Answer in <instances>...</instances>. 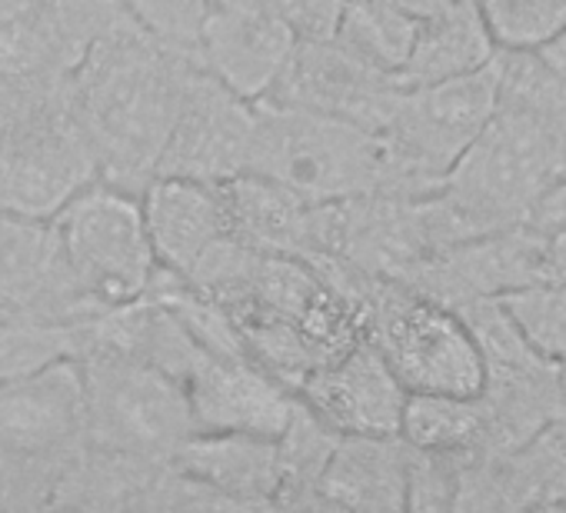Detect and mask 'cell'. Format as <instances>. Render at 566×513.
<instances>
[{
    "label": "cell",
    "instance_id": "1",
    "mask_svg": "<svg viewBox=\"0 0 566 513\" xmlns=\"http://www.w3.org/2000/svg\"><path fill=\"white\" fill-rule=\"evenodd\" d=\"M193 64V57L157 41L137 18L84 57L74 94L104 184L144 197L157 180Z\"/></svg>",
    "mask_w": 566,
    "mask_h": 513
},
{
    "label": "cell",
    "instance_id": "2",
    "mask_svg": "<svg viewBox=\"0 0 566 513\" xmlns=\"http://www.w3.org/2000/svg\"><path fill=\"white\" fill-rule=\"evenodd\" d=\"M97 180L74 74L0 84V210L51 220Z\"/></svg>",
    "mask_w": 566,
    "mask_h": 513
},
{
    "label": "cell",
    "instance_id": "3",
    "mask_svg": "<svg viewBox=\"0 0 566 513\" xmlns=\"http://www.w3.org/2000/svg\"><path fill=\"white\" fill-rule=\"evenodd\" d=\"M87 450L77 357L0 380V510H54L64 477Z\"/></svg>",
    "mask_w": 566,
    "mask_h": 513
},
{
    "label": "cell",
    "instance_id": "4",
    "mask_svg": "<svg viewBox=\"0 0 566 513\" xmlns=\"http://www.w3.org/2000/svg\"><path fill=\"white\" fill-rule=\"evenodd\" d=\"M250 174L321 203L370 193L413 197L384 134L280 104H256Z\"/></svg>",
    "mask_w": 566,
    "mask_h": 513
},
{
    "label": "cell",
    "instance_id": "5",
    "mask_svg": "<svg viewBox=\"0 0 566 513\" xmlns=\"http://www.w3.org/2000/svg\"><path fill=\"white\" fill-rule=\"evenodd\" d=\"M566 174V140L536 114L500 107L447 174L440 193L480 233L530 223Z\"/></svg>",
    "mask_w": 566,
    "mask_h": 513
},
{
    "label": "cell",
    "instance_id": "6",
    "mask_svg": "<svg viewBox=\"0 0 566 513\" xmlns=\"http://www.w3.org/2000/svg\"><path fill=\"white\" fill-rule=\"evenodd\" d=\"M77 360L84 370L91 443L140 460H177L197 433L184 380L157 364L101 347L77 354Z\"/></svg>",
    "mask_w": 566,
    "mask_h": 513
},
{
    "label": "cell",
    "instance_id": "7",
    "mask_svg": "<svg viewBox=\"0 0 566 513\" xmlns=\"http://www.w3.org/2000/svg\"><path fill=\"white\" fill-rule=\"evenodd\" d=\"M367 337L410 394L470 397L486 384L483 350L463 314L400 281H374Z\"/></svg>",
    "mask_w": 566,
    "mask_h": 513
},
{
    "label": "cell",
    "instance_id": "8",
    "mask_svg": "<svg viewBox=\"0 0 566 513\" xmlns=\"http://www.w3.org/2000/svg\"><path fill=\"white\" fill-rule=\"evenodd\" d=\"M51 220L74 274L97 304L114 307L150 291L160 261L150 240L144 197L97 180L67 200Z\"/></svg>",
    "mask_w": 566,
    "mask_h": 513
},
{
    "label": "cell",
    "instance_id": "9",
    "mask_svg": "<svg viewBox=\"0 0 566 513\" xmlns=\"http://www.w3.org/2000/svg\"><path fill=\"white\" fill-rule=\"evenodd\" d=\"M496 111L500 91L493 61L483 71L453 81L403 87L384 137L394 147L410 193L423 197L440 190L453 164L486 130Z\"/></svg>",
    "mask_w": 566,
    "mask_h": 513
},
{
    "label": "cell",
    "instance_id": "10",
    "mask_svg": "<svg viewBox=\"0 0 566 513\" xmlns=\"http://www.w3.org/2000/svg\"><path fill=\"white\" fill-rule=\"evenodd\" d=\"M97 304L74 274L54 220L0 210V317L44 327H84Z\"/></svg>",
    "mask_w": 566,
    "mask_h": 513
},
{
    "label": "cell",
    "instance_id": "11",
    "mask_svg": "<svg viewBox=\"0 0 566 513\" xmlns=\"http://www.w3.org/2000/svg\"><path fill=\"white\" fill-rule=\"evenodd\" d=\"M556 264L549 253V233L533 223L480 233L453 243L410 271L400 284L463 311L473 301L503 297L516 287L553 278Z\"/></svg>",
    "mask_w": 566,
    "mask_h": 513
},
{
    "label": "cell",
    "instance_id": "12",
    "mask_svg": "<svg viewBox=\"0 0 566 513\" xmlns=\"http://www.w3.org/2000/svg\"><path fill=\"white\" fill-rule=\"evenodd\" d=\"M256 104L233 94L200 64L190 67L180 111L164 147L157 177L223 184L250 170Z\"/></svg>",
    "mask_w": 566,
    "mask_h": 513
},
{
    "label": "cell",
    "instance_id": "13",
    "mask_svg": "<svg viewBox=\"0 0 566 513\" xmlns=\"http://www.w3.org/2000/svg\"><path fill=\"white\" fill-rule=\"evenodd\" d=\"M400 91L403 84L394 74H384L380 67L367 64L331 34L301 38L287 71L260 104L314 111L384 134Z\"/></svg>",
    "mask_w": 566,
    "mask_h": 513
},
{
    "label": "cell",
    "instance_id": "14",
    "mask_svg": "<svg viewBox=\"0 0 566 513\" xmlns=\"http://www.w3.org/2000/svg\"><path fill=\"white\" fill-rule=\"evenodd\" d=\"M184 387L197 430L203 433L280 437L301 407V397L287 384L270 377L250 357L213 354L200 344L184 370Z\"/></svg>",
    "mask_w": 566,
    "mask_h": 513
},
{
    "label": "cell",
    "instance_id": "15",
    "mask_svg": "<svg viewBox=\"0 0 566 513\" xmlns=\"http://www.w3.org/2000/svg\"><path fill=\"white\" fill-rule=\"evenodd\" d=\"M301 400L340 437H394L403 430L410 390L380 347L364 337L344 357L321 367L301 387Z\"/></svg>",
    "mask_w": 566,
    "mask_h": 513
},
{
    "label": "cell",
    "instance_id": "16",
    "mask_svg": "<svg viewBox=\"0 0 566 513\" xmlns=\"http://www.w3.org/2000/svg\"><path fill=\"white\" fill-rule=\"evenodd\" d=\"M301 34L266 14L210 8L200 34L197 64L250 104L270 97L287 71Z\"/></svg>",
    "mask_w": 566,
    "mask_h": 513
},
{
    "label": "cell",
    "instance_id": "17",
    "mask_svg": "<svg viewBox=\"0 0 566 513\" xmlns=\"http://www.w3.org/2000/svg\"><path fill=\"white\" fill-rule=\"evenodd\" d=\"M144 213L160 268L180 278L200 264V256L213 243L233 233L220 184L157 177L144 190Z\"/></svg>",
    "mask_w": 566,
    "mask_h": 513
},
{
    "label": "cell",
    "instance_id": "18",
    "mask_svg": "<svg viewBox=\"0 0 566 513\" xmlns=\"http://www.w3.org/2000/svg\"><path fill=\"white\" fill-rule=\"evenodd\" d=\"M230 230L253 250L291 253L311 261L317 250L321 200H311L260 174H240L220 184Z\"/></svg>",
    "mask_w": 566,
    "mask_h": 513
},
{
    "label": "cell",
    "instance_id": "19",
    "mask_svg": "<svg viewBox=\"0 0 566 513\" xmlns=\"http://www.w3.org/2000/svg\"><path fill=\"white\" fill-rule=\"evenodd\" d=\"M410 443L394 437H340L317 483V506L397 513L407 510Z\"/></svg>",
    "mask_w": 566,
    "mask_h": 513
},
{
    "label": "cell",
    "instance_id": "20",
    "mask_svg": "<svg viewBox=\"0 0 566 513\" xmlns=\"http://www.w3.org/2000/svg\"><path fill=\"white\" fill-rule=\"evenodd\" d=\"M207 483L230 506H276L280 443L260 433H203L197 430L174 460Z\"/></svg>",
    "mask_w": 566,
    "mask_h": 513
},
{
    "label": "cell",
    "instance_id": "21",
    "mask_svg": "<svg viewBox=\"0 0 566 513\" xmlns=\"http://www.w3.org/2000/svg\"><path fill=\"white\" fill-rule=\"evenodd\" d=\"M496 54V41L483 21L476 0H447L443 8L420 18L413 48L397 81L423 87L483 71Z\"/></svg>",
    "mask_w": 566,
    "mask_h": 513
},
{
    "label": "cell",
    "instance_id": "22",
    "mask_svg": "<svg viewBox=\"0 0 566 513\" xmlns=\"http://www.w3.org/2000/svg\"><path fill=\"white\" fill-rule=\"evenodd\" d=\"M77 67L51 0H0V84L71 77Z\"/></svg>",
    "mask_w": 566,
    "mask_h": 513
},
{
    "label": "cell",
    "instance_id": "23",
    "mask_svg": "<svg viewBox=\"0 0 566 513\" xmlns=\"http://www.w3.org/2000/svg\"><path fill=\"white\" fill-rule=\"evenodd\" d=\"M400 437L420 450L457 453V457H486L493 447V413L480 394H410Z\"/></svg>",
    "mask_w": 566,
    "mask_h": 513
},
{
    "label": "cell",
    "instance_id": "24",
    "mask_svg": "<svg viewBox=\"0 0 566 513\" xmlns=\"http://www.w3.org/2000/svg\"><path fill=\"white\" fill-rule=\"evenodd\" d=\"M420 18L390 0H344L334 38L384 74H400L410 57Z\"/></svg>",
    "mask_w": 566,
    "mask_h": 513
},
{
    "label": "cell",
    "instance_id": "25",
    "mask_svg": "<svg viewBox=\"0 0 566 513\" xmlns=\"http://www.w3.org/2000/svg\"><path fill=\"white\" fill-rule=\"evenodd\" d=\"M334 433L304 400L291 427L276 437L280 443V493L276 506H317V483L337 447Z\"/></svg>",
    "mask_w": 566,
    "mask_h": 513
},
{
    "label": "cell",
    "instance_id": "26",
    "mask_svg": "<svg viewBox=\"0 0 566 513\" xmlns=\"http://www.w3.org/2000/svg\"><path fill=\"white\" fill-rule=\"evenodd\" d=\"M523 341L549 364H566V281L546 278L496 297Z\"/></svg>",
    "mask_w": 566,
    "mask_h": 513
},
{
    "label": "cell",
    "instance_id": "27",
    "mask_svg": "<svg viewBox=\"0 0 566 513\" xmlns=\"http://www.w3.org/2000/svg\"><path fill=\"white\" fill-rule=\"evenodd\" d=\"M496 48L530 51L566 31V0H476Z\"/></svg>",
    "mask_w": 566,
    "mask_h": 513
},
{
    "label": "cell",
    "instance_id": "28",
    "mask_svg": "<svg viewBox=\"0 0 566 513\" xmlns=\"http://www.w3.org/2000/svg\"><path fill=\"white\" fill-rule=\"evenodd\" d=\"M467 457L420 450L410 443V486L407 510H457L463 493Z\"/></svg>",
    "mask_w": 566,
    "mask_h": 513
},
{
    "label": "cell",
    "instance_id": "29",
    "mask_svg": "<svg viewBox=\"0 0 566 513\" xmlns=\"http://www.w3.org/2000/svg\"><path fill=\"white\" fill-rule=\"evenodd\" d=\"M210 8L266 14L291 24L301 38H331L337 31L344 0H210Z\"/></svg>",
    "mask_w": 566,
    "mask_h": 513
},
{
    "label": "cell",
    "instance_id": "30",
    "mask_svg": "<svg viewBox=\"0 0 566 513\" xmlns=\"http://www.w3.org/2000/svg\"><path fill=\"white\" fill-rule=\"evenodd\" d=\"M533 227H539L543 233H556V230H566V174L559 177V184L546 193V200L536 207Z\"/></svg>",
    "mask_w": 566,
    "mask_h": 513
},
{
    "label": "cell",
    "instance_id": "31",
    "mask_svg": "<svg viewBox=\"0 0 566 513\" xmlns=\"http://www.w3.org/2000/svg\"><path fill=\"white\" fill-rule=\"evenodd\" d=\"M390 4H397V8H403V11H410V14H417V18H427L430 11L443 8L447 0H390Z\"/></svg>",
    "mask_w": 566,
    "mask_h": 513
},
{
    "label": "cell",
    "instance_id": "32",
    "mask_svg": "<svg viewBox=\"0 0 566 513\" xmlns=\"http://www.w3.org/2000/svg\"><path fill=\"white\" fill-rule=\"evenodd\" d=\"M549 253H553V264L566 268V230L549 233Z\"/></svg>",
    "mask_w": 566,
    "mask_h": 513
},
{
    "label": "cell",
    "instance_id": "33",
    "mask_svg": "<svg viewBox=\"0 0 566 513\" xmlns=\"http://www.w3.org/2000/svg\"><path fill=\"white\" fill-rule=\"evenodd\" d=\"M559 410H563L559 423L566 427V364H559Z\"/></svg>",
    "mask_w": 566,
    "mask_h": 513
}]
</instances>
